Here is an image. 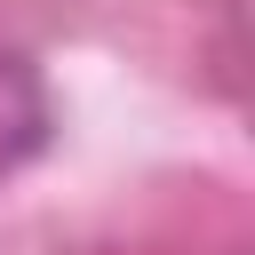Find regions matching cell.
<instances>
[{"label": "cell", "mask_w": 255, "mask_h": 255, "mask_svg": "<svg viewBox=\"0 0 255 255\" xmlns=\"http://www.w3.org/2000/svg\"><path fill=\"white\" fill-rule=\"evenodd\" d=\"M40 143H48V88H40V72L24 56L0 48V175L24 167Z\"/></svg>", "instance_id": "cell-1"}]
</instances>
